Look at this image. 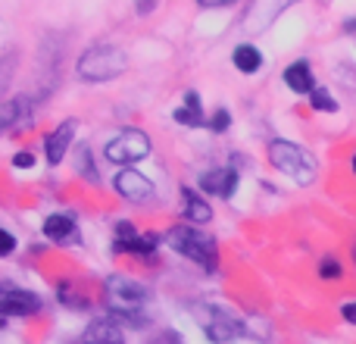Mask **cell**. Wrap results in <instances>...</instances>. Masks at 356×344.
<instances>
[{"instance_id": "6da1fadb", "label": "cell", "mask_w": 356, "mask_h": 344, "mask_svg": "<svg viewBox=\"0 0 356 344\" xmlns=\"http://www.w3.org/2000/svg\"><path fill=\"white\" fill-rule=\"evenodd\" d=\"M166 247L175 251L178 257L191 260V263H194L197 269H203L207 276L219 272V241L203 232L200 226L178 222V226L166 228Z\"/></svg>"}, {"instance_id": "7a4b0ae2", "label": "cell", "mask_w": 356, "mask_h": 344, "mask_svg": "<svg viewBox=\"0 0 356 344\" xmlns=\"http://www.w3.org/2000/svg\"><path fill=\"white\" fill-rule=\"evenodd\" d=\"M125 72H129V54L119 44H91L81 50L79 63H75V75L85 85H104Z\"/></svg>"}, {"instance_id": "3957f363", "label": "cell", "mask_w": 356, "mask_h": 344, "mask_svg": "<svg viewBox=\"0 0 356 344\" xmlns=\"http://www.w3.org/2000/svg\"><path fill=\"white\" fill-rule=\"evenodd\" d=\"M266 157H269L272 169L288 175L294 185H313L319 175V160L309 154L303 144L291 141V138H272L266 144Z\"/></svg>"}, {"instance_id": "277c9868", "label": "cell", "mask_w": 356, "mask_h": 344, "mask_svg": "<svg viewBox=\"0 0 356 344\" xmlns=\"http://www.w3.org/2000/svg\"><path fill=\"white\" fill-rule=\"evenodd\" d=\"M194 320L209 344H234V341L247 338V332H250V326L234 310H225L219 304H200V307H194Z\"/></svg>"}, {"instance_id": "5b68a950", "label": "cell", "mask_w": 356, "mask_h": 344, "mask_svg": "<svg viewBox=\"0 0 356 344\" xmlns=\"http://www.w3.org/2000/svg\"><path fill=\"white\" fill-rule=\"evenodd\" d=\"M150 150H154V141H150L147 132L129 125V129H119L116 135L104 144V160L125 169V166H135V163L147 160Z\"/></svg>"}, {"instance_id": "8992f818", "label": "cell", "mask_w": 356, "mask_h": 344, "mask_svg": "<svg viewBox=\"0 0 356 344\" xmlns=\"http://www.w3.org/2000/svg\"><path fill=\"white\" fill-rule=\"evenodd\" d=\"M163 244H166V232H138L131 219H119L113 226V253L119 257L125 253V257L150 260Z\"/></svg>"}, {"instance_id": "52a82bcc", "label": "cell", "mask_w": 356, "mask_h": 344, "mask_svg": "<svg viewBox=\"0 0 356 344\" xmlns=\"http://www.w3.org/2000/svg\"><path fill=\"white\" fill-rule=\"evenodd\" d=\"M44 310V297L16 282H0V320H29Z\"/></svg>"}, {"instance_id": "ba28073f", "label": "cell", "mask_w": 356, "mask_h": 344, "mask_svg": "<svg viewBox=\"0 0 356 344\" xmlns=\"http://www.w3.org/2000/svg\"><path fill=\"white\" fill-rule=\"evenodd\" d=\"M294 3H300V0H247L244 13H241V29L250 38L263 35V31H269Z\"/></svg>"}, {"instance_id": "9c48e42d", "label": "cell", "mask_w": 356, "mask_h": 344, "mask_svg": "<svg viewBox=\"0 0 356 344\" xmlns=\"http://www.w3.org/2000/svg\"><path fill=\"white\" fill-rule=\"evenodd\" d=\"M113 191L125 203H135V207H147V203L156 201V185L135 166H125L113 175Z\"/></svg>"}, {"instance_id": "30bf717a", "label": "cell", "mask_w": 356, "mask_h": 344, "mask_svg": "<svg viewBox=\"0 0 356 344\" xmlns=\"http://www.w3.org/2000/svg\"><path fill=\"white\" fill-rule=\"evenodd\" d=\"M41 235L47 238V244H56V247L81 244L79 216L69 213V210H56V213H47V216H44V222H41Z\"/></svg>"}, {"instance_id": "8fae6325", "label": "cell", "mask_w": 356, "mask_h": 344, "mask_svg": "<svg viewBox=\"0 0 356 344\" xmlns=\"http://www.w3.org/2000/svg\"><path fill=\"white\" fill-rule=\"evenodd\" d=\"M197 188H200L207 197L232 201L241 188V172L234 166H209L197 175Z\"/></svg>"}, {"instance_id": "7c38bea8", "label": "cell", "mask_w": 356, "mask_h": 344, "mask_svg": "<svg viewBox=\"0 0 356 344\" xmlns=\"http://www.w3.org/2000/svg\"><path fill=\"white\" fill-rule=\"evenodd\" d=\"M75 135H79V119H63L56 129L44 135V160L47 166H63L69 150L75 148Z\"/></svg>"}, {"instance_id": "4fadbf2b", "label": "cell", "mask_w": 356, "mask_h": 344, "mask_svg": "<svg viewBox=\"0 0 356 344\" xmlns=\"http://www.w3.org/2000/svg\"><path fill=\"white\" fill-rule=\"evenodd\" d=\"M181 216H184V222L203 228V226L213 222V203L207 201V194H203L200 188H194V185H181Z\"/></svg>"}, {"instance_id": "5bb4252c", "label": "cell", "mask_w": 356, "mask_h": 344, "mask_svg": "<svg viewBox=\"0 0 356 344\" xmlns=\"http://www.w3.org/2000/svg\"><path fill=\"white\" fill-rule=\"evenodd\" d=\"M282 81L291 94H297V97H309V94L319 88L316 72H313V63L309 60H291L282 72Z\"/></svg>"}, {"instance_id": "9a60e30c", "label": "cell", "mask_w": 356, "mask_h": 344, "mask_svg": "<svg viewBox=\"0 0 356 344\" xmlns=\"http://www.w3.org/2000/svg\"><path fill=\"white\" fill-rule=\"evenodd\" d=\"M207 116L209 113L203 110V97L194 88H188V91L181 94V104L172 110V119L181 129H207Z\"/></svg>"}, {"instance_id": "2e32d148", "label": "cell", "mask_w": 356, "mask_h": 344, "mask_svg": "<svg viewBox=\"0 0 356 344\" xmlns=\"http://www.w3.org/2000/svg\"><path fill=\"white\" fill-rule=\"evenodd\" d=\"M79 344H125V329L119 326L110 313H104V316L88 322V329L81 332Z\"/></svg>"}, {"instance_id": "e0dca14e", "label": "cell", "mask_w": 356, "mask_h": 344, "mask_svg": "<svg viewBox=\"0 0 356 344\" xmlns=\"http://www.w3.org/2000/svg\"><path fill=\"white\" fill-rule=\"evenodd\" d=\"M232 66L238 69L241 75H257L259 69L266 66V56L253 41H244V44H238V47L232 50Z\"/></svg>"}, {"instance_id": "ac0fdd59", "label": "cell", "mask_w": 356, "mask_h": 344, "mask_svg": "<svg viewBox=\"0 0 356 344\" xmlns=\"http://www.w3.org/2000/svg\"><path fill=\"white\" fill-rule=\"evenodd\" d=\"M75 172H79L85 182H91V185H100V182H104V175H100L97 163H94V148H91L88 141H81L79 148H75Z\"/></svg>"}, {"instance_id": "d6986e66", "label": "cell", "mask_w": 356, "mask_h": 344, "mask_svg": "<svg viewBox=\"0 0 356 344\" xmlns=\"http://www.w3.org/2000/svg\"><path fill=\"white\" fill-rule=\"evenodd\" d=\"M56 301H60L66 310H79V313H85V310L91 307V301H88V297L81 295L72 282H60V285H56Z\"/></svg>"}, {"instance_id": "ffe728a7", "label": "cell", "mask_w": 356, "mask_h": 344, "mask_svg": "<svg viewBox=\"0 0 356 344\" xmlns=\"http://www.w3.org/2000/svg\"><path fill=\"white\" fill-rule=\"evenodd\" d=\"M309 110L313 113H328V116H334V113H341V104H338V97H334L332 91H328L325 85H319L313 94H309Z\"/></svg>"}, {"instance_id": "44dd1931", "label": "cell", "mask_w": 356, "mask_h": 344, "mask_svg": "<svg viewBox=\"0 0 356 344\" xmlns=\"http://www.w3.org/2000/svg\"><path fill=\"white\" fill-rule=\"evenodd\" d=\"M316 272H319L322 282H341L347 269H344V263H341L338 257H332V253H328V257H322L319 263H316Z\"/></svg>"}, {"instance_id": "7402d4cb", "label": "cell", "mask_w": 356, "mask_h": 344, "mask_svg": "<svg viewBox=\"0 0 356 344\" xmlns=\"http://www.w3.org/2000/svg\"><path fill=\"white\" fill-rule=\"evenodd\" d=\"M232 110H228V107H216L213 113H209L207 116V129L213 132V135H225L228 129H232Z\"/></svg>"}, {"instance_id": "603a6c76", "label": "cell", "mask_w": 356, "mask_h": 344, "mask_svg": "<svg viewBox=\"0 0 356 344\" xmlns=\"http://www.w3.org/2000/svg\"><path fill=\"white\" fill-rule=\"evenodd\" d=\"M16 63H19L16 50H10V54H3V56H0V94H3L6 88H10L13 75H16Z\"/></svg>"}, {"instance_id": "cb8c5ba5", "label": "cell", "mask_w": 356, "mask_h": 344, "mask_svg": "<svg viewBox=\"0 0 356 344\" xmlns=\"http://www.w3.org/2000/svg\"><path fill=\"white\" fill-rule=\"evenodd\" d=\"M19 251V238L10 232V228H3L0 226V260H6V257H13V253Z\"/></svg>"}, {"instance_id": "d4e9b609", "label": "cell", "mask_w": 356, "mask_h": 344, "mask_svg": "<svg viewBox=\"0 0 356 344\" xmlns=\"http://www.w3.org/2000/svg\"><path fill=\"white\" fill-rule=\"evenodd\" d=\"M13 169H35V163H38V157H35V150H29V148H22V150H16L13 154Z\"/></svg>"}, {"instance_id": "484cf974", "label": "cell", "mask_w": 356, "mask_h": 344, "mask_svg": "<svg viewBox=\"0 0 356 344\" xmlns=\"http://www.w3.org/2000/svg\"><path fill=\"white\" fill-rule=\"evenodd\" d=\"M156 6H160V0H135V13L141 19H147L150 13H156Z\"/></svg>"}, {"instance_id": "4316f807", "label": "cell", "mask_w": 356, "mask_h": 344, "mask_svg": "<svg viewBox=\"0 0 356 344\" xmlns=\"http://www.w3.org/2000/svg\"><path fill=\"white\" fill-rule=\"evenodd\" d=\"M341 320H344L347 326H356V301L341 304Z\"/></svg>"}, {"instance_id": "83f0119b", "label": "cell", "mask_w": 356, "mask_h": 344, "mask_svg": "<svg viewBox=\"0 0 356 344\" xmlns=\"http://www.w3.org/2000/svg\"><path fill=\"white\" fill-rule=\"evenodd\" d=\"M238 0H197L200 10H225V6H234Z\"/></svg>"}, {"instance_id": "f1b7e54d", "label": "cell", "mask_w": 356, "mask_h": 344, "mask_svg": "<svg viewBox=\"0 0 356 344\" xmlns=\"http://www.w3.org/2000/svg\"><path fill=\"white\" fill-rule=\"evenodd\" d=\"M150 344H184V338L178 332H172V329H166V332H160L156 341H150Z\"/></svg>"}, {"instance_id": "f546056e", "label": "cell", "mask_w": 356, "mask_h": 344, "mask_svg": "<svg viewBox=\"0 0 356 344\" xmlns=\"http://www.w3.org/2000/svg\"><path fill=\"white\" fill-rule=\"evenodd\" d=\"M341 29L347 31V35H356V16H350V19H344V25Z\"/></svg>"}, {"instance_id": "4dcf8cb0", "label": "cell", "mask_w": 356, "mask_h": 344, "mask_svg": "<svg viewBox=\"0 0 356 344\" xmlns=\"http://www.w3.org/2000/svg\"><path fill=\"white\" fill-rule=\"evenodd\" d=\"M350 172H353V178H356V150H353V157H350Z\"/></svg>"}, {"instance_id": "1f68e13d", "label": "cell", "mask_w": 356, "mask_h": 344, "mask_svg": "<svg viewBox=\"0 0 356 344\" xmlns=\"http://www.w3.org/2000/svg\"><path fill=\"white\" fill-rule=\"evenodd\" d=\"M353 260H356V247H353Z\"/></svg>"}, {"instance_id": "d6a6232c", "label": "cell", "mask_w": 356, "mask_h": 344, "mask_svg": "<svg viewBox=\"0 0 356 344\" xmlns=\"http://www.w3.org/2000/svg\"><path fill=\"white\" fill-rule=\"evenodd\" d=\"M3 322H6V320H0V326H3Z\"/></svg>"}]
</instances>
